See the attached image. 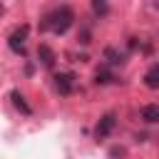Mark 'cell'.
<instances>
[{"label": "cell", "instance_id": "cell-1", "mask_svg": "<svg viewBox=\"0 0 159 159\" xmlns=\"http://www.w3.org/2000/svg\"><path fill=\"white\" fill-rule=\"evenodd\" d=\"M72 20H75V12H72V7L62 5V7L52 10L50 15H45V17H42V25H40V27H42V30H52L55 35H65V32L70 30Z\"/></svg>", "mask_w": 159, "mask_h": 159}, {"label": "cell", "instance_id": "cell-2", "mask_svg": "<svg viewBox=\"0 0 159 159\" xmlns=\"http://www.w3.org/2000/svg\"><path fill=\"white\" fill-rule=\"evenodd\" d=\"M27 32H30V27H27V25H20V27H15V30L10 32L7 45H10V50H12V52L25 55V40H27Z\"/></svg>", "mask_w": 159, "mask_h": 159}, {"label": "cell", "instance_id": "cell-3", "mask_svg": "<svg viewBox=\"0 0 159 159\" xmlns=\"http://www.w3.org/2000/svg\"><path fill=\"white\" fill-rule=\"evenodd\" d=\"M114 124H117V117L109 112V114H104L99 122H97V127H94V137L97 139H104V137H109L112 134V129H114Z\"/></svg>", "mask_w": 159, "mask_h": 159}, {"label": "cell", "instance_id": "cell-4", "mask_svg": "<svg viewBox=\"0 0 159 159\" xmlns=\"http://www.w3.org/2000/svg\"><path fill=\"white\" fill-rule=\"evenodd\" d=\"M55 87H57L60 94H72V89H75V75H72V72H60V75H55Z\"/></svg>", "mask_w": 159, "mask_h": 159}, {"label": "cell", "instance_id": "cell-5", "mask_svg": "<svg viewBox=\"0 0 159 159\" xmlns=\"http://www.w3.org/2000/svg\"><path fill=\"white\" fill-rule=\"evenodd\" d=\"M37 60L42 62V67H52L55 65V52L50 45H40L37 47Z\"/></svg>", "mask_w": 159, "mask_h": 159}, {"label": "cell", "instance_id": "cell-6", "mask_svg": "<svg viewBox=\"0 0 159 159\" xmlns=\"http://www.w3.org/2000/svg\"><path fill=\"white\" fill-rule=\"evenodd\" d=\"M10 99H12L15 109H20V112H22V114H27V117L32 114V107H30V104L25 102V97H22V94H20L17 89H12V92H10Z\"/></svg>", "mask_w": 159, "mask_h": 159}, {"label": "cell", "instance_id": "cell-7", "mask_svg": "<svg viewBox=\"0 0 159 159\" xmlns=\"http://www.w3.org/2000/svg\"><path fill=\"white\" fill-rule=\"evenodd\" d=\"M142 119H144L147 124L159 122V104H147V107H142Z\"/></svg>", "mask_w": 159, "mask_h": 159}, {"label": "cell", "instance_id": "cell-8", "mask_svg": "<svg viewBox=\"0 0 159 159\" xmlns=\"http://www.w3.org/2000/svg\"><path fill=\"white\" fill-rule=\"evenodd\" d=\"M144 84L149 89H159V65H152L149 72L144 75Z\"/></svg>", "mask_w": 159, "mask_h": 159}, {"label": "cell", "instance_id": "cell-9", "mask_svg": "<svg viewBox=\"0 0 159 159\" xmlns=\"http://www.w3.org/2000/svg\"><path fill=\"white\" fill-rule=\"evenodd\" d=\"M104 60L109 65H124V52H119L117 47H107L104 50Z\"/></svg>", "mask_w": 159, "mask_h": 159}, {"label": "cell", "instance_id": "cell-10", "mask_svg": "<svg viewBox=\"0 0 159 159\" xmlns=\"http://www.w3.org/2000/svg\"><path fill=\"white\" fill-rule=\"evenodd\" d=\"M112 80H114V77H112V72H109L107 67H102V70L94 72V82H97V84H109Z\"/></svg>", "mask_w": 159, "mask_h": 159}, {"label": "cell", "instance_id": "cell-11", "mask_svg": "<svg viewBox=\"0 0 159 159\" xmlns=\"http://www.w3.org/2000/svg\"><path fill=\"white\" fill-rule=\"evenodd\" d=\"M92 10H94L99 17H104V15L109 12V2H107V0H92Z\"/></svg>", "mask_w": 159, "mask_h": 159}]
</instances>
